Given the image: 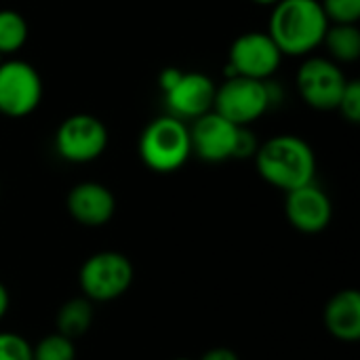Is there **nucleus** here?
Returning a JSON list of instances; mask_svg holds the SVG:
<instances>
[{
  "label": "nucleus",
  "mask_w": 360,
  "mask_h": 360,
  "mask_svg": "<svg viewBox=\"0 0 360 360\" xmlns=\"http://www.w3.org/2000/svg\"><path fill=\"white\" fill-rule=\"evenodd\" d=\"M27 40V23L21 13L2 8L0 11V55L19 51Z\"/></svg>",
  "instance_id": "nucleus-17"
},
{
  "label": "nucleus",
  "mask_w": 360,
  "mask_h": 360,
  "mask_svg": "<svg viewBox=\"0 0 360 360\" xmlns=\"http://www.w3.org/2000/svg\"><path fill=\"white\" fill-rule=\"evenodd\" d=\"M325 327L340 342H356L360 338V293L344 289L325 306Z\"/></svg>",
  "instance_id": "nucleus-14"
},
{
  "label": "nucleus",
  "mask_w": 360,
  "mask_h": 360,
  "mask_svg": "<svg viewBox=\"0 0 360 360\" xmlns=\"http://www.w3.org/2000/svg\"><path fill=\"white\" fill-rule=\"evenodd\" d=\"M200 360H240V359H238V354H236L234 350H230V348H213V350L205 352Z\"/></svg>",
  "instance_id": "nucleus-22"
},
{
  "label": "nucleus",
  "mask_w": 360,
  "mask_h": 360,
  "mask_svg": "<svg viewBox=\"0 0 360 360\" xmlns=\"http://www.w3.org/2000/svg\"><path fill=\"white\" fill-rule=\"evenodd\" d=\"M259 175L274 188L291 192L314 181V150L297 135H278L255 150Z\"/></svg>",
  "instance_id": "nucleus-2"
},
{
  "label": "nucleus",
  "mask_w": 360,
  "mask_h": 360,
  "mask_svg": "<svg viewBox=\"0 0 360 360\" xmlns=\"http://www.w3.org/2000/svg\"><path fill=\"white\" fill-rule=\"evenodd\" d=\"M192 152L207 162H221L228 158L251 156L257 150L253 135L217 112H207L194 118L190 129Z\"/></svg>",
  "instance_id": "nucleus-3"
},
{
  "label": "nucleus",
  "mask_w": 360,
  "mask_h": 360,
  "mask_svg": "<svg viewBox=\"0 0 360 360\" xmlns=\"http://www.w3.org/2000/svg\"><path fill=\"white\" fill-rule=\"evenodd\" d=\"M171 116L198 118L211 112L215 101V84L202 72H181L171 89L165 91Z\"/></svg>",
  "instance_id": "nucleus-12"
},
{
  "label": "nucleus",
  "mask_w": 360,
  "mask_h": 360,
  "mask_svg": "<svg viewBox=\"0 0 360 360\" xmlns=\"http://www.w3.org/2000/svg\"><path fill=\"white\" fill-rule=\"evenodd\" d=\"M331 55L344 63L356 61L360 57V30L356 23H335L327 27L325 40Z\"/></svg>",
  "instance_id": "nucleus-16"
},
{
  "label": "nucleus",
  "mask_w": 360,
  "mask_h": 360,
  "mask_svg": "<svg viewBox=\"0 0 360 360\" xmlns=\"http://www.w3.org/2000/svg\"><path fill=\"white\" fill-rule=\"evenodd\" d=\"M175 360H190V359H175Z\"/></svg>",
  "instance_id": "nucleus-25"
},
{
  "label": "nucleus",
  "mask_w": 360,
  "mask_h": 360,
  "mask_svg": "<svg viewBox=\"0 0 360 360\" xmlns=\"http://www.w3.org/2000/svg\"><path fill=\"white\" fill-rule=\"evenodd\" d=\"M272 91L268 82L247 76H230L219 89H215L213 108L217 114L238 127H247L268 110Z\"/></svg>",
  "instance_id": "nucleus-6"
},
{
  "label": "nucleus",
  "mask_w": 360,
  "mask_h": 360,
  "mask_svg": "<svg viewBox=\"0 0 360 360\" xmlns=\"http://www.w3.org/2000/svg\"><path fill=\"white\" fill-rule=\"evenodd\" d=\"M321 4L327 19L335 23H359L360 0H323Z\"/></svg>",
  "instance_id": "nucleus-19"
},
{
  "label": "nucleus",
  "mask_w": 360,
  "mask_h": 360,
  "mask_svg": "<svg viewBox=\"0 0 360 360\" xmlns=\"http://www.w3.org/2000/svg\"><path fill=\"white\" fill-rule=\"evenodd\" d=\"M285 215L295 230L304 234H319L329 226L333 207L329 196L312 181L287 192Z\"/></svg>",
  "instance_id": "nucleus-11"
},
{
  "label": "nucleus",
  "mask_w": 360,
  "mask_h": 360,
  "mask_svg": "<svg viewBox=\"0 0 360 360\" xmlns=\"http://www.w3.org/2000/svg\"><path fill=\"white\" fill-rule=\"evenodd\" d=\"M348 78L325 57H310L297 72V89L304 101L316 110H338Z\"/></svg>",
  "instance_id": "nucleus-9"
},
{
  "label": "nucleus",
  "mask_w": 360,
  "mask_h": 360,
  "mask_svg": "<svg viewBox=\"0 0 360 360\" xmlns=\"http://www.w3.org/2000/svg\"><path fill=\"white\" fill-rule=\"evenodd\" d=\"M329 19L319 0H278L268 34L283 55H306L323 44Z\"/></svg>",
  "instance_id": "nucleus-1"
},
{
  "label": "nucleus",
  "mask_w": 360,
  "mask_h": 360,
  "mask_svg": "<svg viewBox=\"0 0 360 360\" xmlns=\"http://www.w3.org/2000/svg\"><path fill=\"white\" fill-rule=\"evenodd\" d=\"M192 154L190 129L175 116L152 120L139 139V156L156 173H173L186 165Z\"/></svg>",
  "instance_id": "nucleus-4"
},
{
  "label": "nucleus",
  "mask_w": 360,
  "mask_h": 360,
  "mask_svg": "<svg viewBox=\"0 0 360 360\" xmlns=\"http://www.w3.org/2000/svg\"><path fill=\"white\" fill-rule=\"evenodd\" d=\"M32 360H76L74 340L55 331L32 346Z\"/></svg>",
  "instance_id": "nucleus-18"
},
{
  "label": "nucleus",
  "mask_w": 360,
  "mask_h": 360,
  "mask_svg": "<svg viewBox=\"0 0 360 360\" xmlns=\"http://www.w3.org/2000/svg\"><path fill=\"white\" fill-rule=\"evenodd\" d=\"M283 53L266 32H249L234 40L230 49V76L266 80L281 65Z\"/></svg>",
  "instance_id": "nucleus-10"
},
{
  "label": "nucleus",
  "mask_w": 360,
  "mask_h": 360,
  "mask_svg": "<svg viewBox=\"0 0 360 360\" xmlns=\"http://www.w3.org/2000/svg\"><path fill=\"white\" fill-rule=\"evenodd\" d=\"M0 360H32V346L17 333H0Z\"/></svg>",
  "instance_id": "nucleus-20"
},
{
  "label": "nucleus",
  "mask_w": 360,
  "mask_h": 360,
  "mask_svg": "<svg viewBox=\"0 0 360 360\" xmlns=\"http://www.w3.org/2000/svg\"><path fill=\"white\" fill-rule=\"evenodd\" d=\"M68 211L78 224L97 228V226L108 224L114 217L116 200H114V194L105 186L97 181H82L70 190Z\"/></svg>",
  "instance_id": "nucleus-13"
},
{
  "label": "nucleus",
  "mask_w": 360,
  "mask_h": 360,
  "mask_svg": "<svg viewBox=\"0 0 360 360\" xmlns=\"http://www.w3.org/2000/svg\"><path fill=\"white\" fill-rule=\"evenodd\" d=\"M338 110H342V114L350 120V122H359L360 120V82L359 80H348L344 95L340 99Z\"/></svg>",
  "instance_id": "nucleus-21"
},
{
  "label": "nucleus",
  "mask_w": 360,
  "mask_h": 360,
  "mask_svg": "<svg viewBox=\"0 0 360 360\" xmlns=\"http://www.w3.org/2000/svg\"><path fill=\"white\" fill-rule=\"evenodd\" d=\"M133 264L118 251H99L91 255L80 272V291L91 302H114L122 297L133 283Z\"/></svg>",
  "instance_id": "nucleus-5"
},
{
  "label": "nucleus",
  "mask_w": 360,
  "mask_h": 360,
  "mask_svg": "<svg viewBox=\"0 0 360 360\" xmlns=\"http://www.w3.org/2000/svg\"><path fill=\"white\" fill-rule=\"evenodd\" d=\"M253 2H257V4H276L278 0H253Z\"/></svg>",
  "instance_id": "nucleus-24"
},
{
  "label": "nucleus",
  "mask_w": 360,
  "mask_h": 360,
  "mask_svg": "<svg viewBox=\"0 0 360 360\" xmlns=\"http://www.w3.org/2000/svg\"><path fill=\"white\" fill-rule=\"evenodd\" d=\"M55 146L59 156L70 162H91L103 154L108 129L93 114H72L59 124Z\"/></svg>",
  "instance_id": "nucleus-8"
},
{
  "label": "nucleus",
  "mask_w": 360,
  "mask_h": 360,
  "mask_svg": "<svg viewBox=\"0 0 360 360\" xmlns=\"http://www.w3.org/2000/svg\"><path fill=\"white\" fill-rule=\"evenodd\" d=\"M8 304H11V295H8V289L0 283V321L6 316L8 312Z\"/></svg>",
  "instance_id": "nucleus-23"
},
{
  "label": "nucleus",
  "mask_w": 360,
  "mask_h": 360,
  "mask_svg": "<svg viewBox=\"0 0 360 360\" xmlns=\"http://www.w3.org/2000/svg\"><path fill=\"white\" fill-rule=\"evenodd\" d=\"M42 99V78L34 65L19 59L0 61V114L23 118Z\"/></svg>",
  "instance_id": "nucleus-7"
},
{
  "label": "nucleus",
  "mask_w": 360,
  "mask_h": 360,
  "mask_svg": "<svg viewBox=\"0 0 360 360\" xmlns=\"http://www.w3.org/2000/svg\"><path fill=\"white\" fill-rule=\"evenodd\" d=\"M55 325H57V333L70 340L82 338L93 325V302L86 297H74L65 302L57 312Z\"/></svg>",
  "instance_id": "nucleus-15"
}]
</instances>
